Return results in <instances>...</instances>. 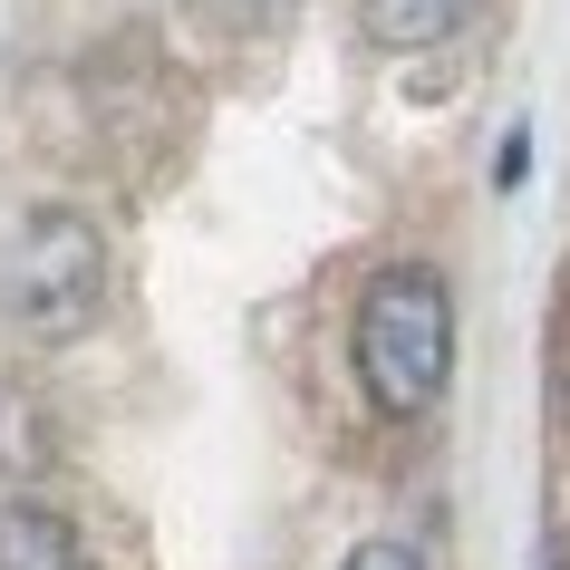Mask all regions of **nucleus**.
Returning <instances> with one entry per match:
<instances>
[{
	"label": "nucleus",
	"mask_w": 570,
	"mask_h": 570,
	"mask_svg": "<svg viewBox=\"0 0 570 570\" xmlns=\"http://www.w3.org/2000/svg\"><path fill=\"white\" fill-rule=\"evenodd\" d=\"M348 358H358V387L377 416H425L445 396L454 367V301L425 262H387L367 281L358 320H348Z\"/></svg>",
	"instance_id": "1"
},
{
	"label": "nucleus",
	"mask_w": 570,
	"mask_h": 570,
	"mask_svg": "<svg viewBox=\"0 0 570 570\" xmlns=\"http://www.w3.org/2000/svg\"><path fill=\"white\" fill-rule=\"evenodd\" d=\"M97 309H107V233L68 204H39L20 223V242H10V320H20V338L59 348Z\"/></svg>",
	"instance_id": "2"
},
{
	"label": "nucleus",
	"mask_w": 570,
	"mask_h": 570,
	"mask_svg": "<svg viewBox=\"0 0 570 570\" xmlns=\"http://www.w3.org/2000/svg\"><path fill=\"white\" fill-rule=\"evenodd\" d=\"M0 570H88V551L49 503H10L0 512Z\"/></svg>",
	"instance_id": "3"
},
{
	"label": "nucleus",
	"mask_w": 570,
	"mask_h": 570,
	"mask_svg": "<svg viewBox=\"0 0 570 570\" xmlns=\"http://www.w3.org/2000/svg\"><path fill=\"white\" fill-rule=\"evenodd\" d=\"M474 20V0H358V30L377 49H435Z\"/></svg>",
	"instance_id": "4"
},
{
	"label": "nucleus",
	"mask_w": 570,
	"mask_h": 570,
	"mask_svg": "<svg viewBox=\"0 0 570 570\" xmlns=\"http://www.w3.org/2000/svg\"><path fill=\"white\" fill-rule=\"evenodd\" d=\"M204 10L223 20V30H271V20H281L291 0H204Z\"/></svg>",
	"instance_id": "5"
},
{
	"label": "nucleus",
	"mask_w": 570,
	"mask_h": 570,
	"mask_svg": "<svg viewBox=\"0 0 570 570\" xmlns=\"http://www.w3.org/2000/svg\"><path fill=\"white\" fill-rule=\"evenodd\" d=\"M338 570H425V561L406 551V541H358V551H348Z\"/></svg>",
	"instance_id": "6"
},
{
	"label": "nucleus",
	"mask_w": 570,
	"mask_h": 570,
	"mask_svg": "<svg viewBox=\"0 0 570 570\" xmlns=\"http://www.w3.org/2000/svg\"><path fill=\"white\" fill-rule=\"evenodd\" d=\"M561 406H570V387H561Z\"/></svg>",
	"instance_id": "7"
}]
</instances>
